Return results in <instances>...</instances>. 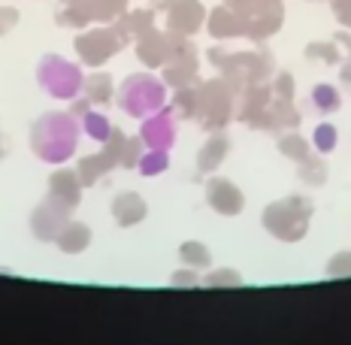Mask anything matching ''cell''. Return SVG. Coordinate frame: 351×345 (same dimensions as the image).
Segmentation results:
<instances>
[{
  "instance_id": "obj_10",
  "label": "cell",
  "mask_w": 351,
  "mask_h": 345,
  "mask_svg": "<svg viewBox=\"0 0 351 345\" xmlns=\"http://www.w3.org/2000/svg\"><path fill=\"white\" fill-rule=\"evenodd\" d=\"M203 21V6L197 0H176L173 12H170V25L173 31H182V34H191L200 27Z\"/></svg>"
},
{
  "instance_id": "obj_27",
  "label": "cell",
  "mask_w": 351,
  "mask_h": 345,
  "mask_svg": "<svg viewBox=\"0 0 351 345\" xmlns=\"http://www.w3.org/2000/svg\"><path fill=\"white\" fill-rule=\"evenodd\" d=\"M273 94H279L282 100H291V94H294V79H291L288 73H282V76L276 79V85H273Z\"/></svg>"
},
{
  "instance_id": "obj_1",
  "label": "cell",
  "mask_w": 351,
  "mask_h": 345,
  "mask_svg": "<svg viewBox=\"0 0 351 345\" xmlns=\"http://www.w3.org/2000/svg\"><path fill=\"white\" fill-rule=\"evenodd\" d=\"M309 212H312L309 200H303V197H288V200L269 203L267 212H263V227L285 242H297V239H303V233H306Z\"/></svg>"
},
{
  "instance_id": "obj_21",
  "label": "cell",
  "mask_w": 351,
  "mask_h": 345,
  "mask_svg": "<svg viewBox=\"0 0 351 345\" xmlns=\"http://www.w3.org/2000/svg\"><path fill=\"white\" fill-rule=\"evenodd\" d=\"M312 100H315V106L321 109V112H333V109L339 106V94H336L330 85L315 88V91H312Z\"/></svg>"
},
{
  "instance_id": "obj_11",
  "label": "cell",
  "mask_w": 351,
  "mask_h": 345,
  "mask_svg": "<svg viewBox=\"0 0 351 345\" xmlns=\"http://www.w3.org/2000/svg\"><path fill=\"white\" fill-rule=\"evenodd\" d=\"M176 49L170 46V43L164 40L160 34H145L143 36V43H140V58H143V64H152V67H158V64H164V61H170Z\"/></svg>"
},
{
  "instance_id": "obj_15",
  "label": "cell",
  "mask_w": 351,
  "mask_h": 345,
  "mask_svg": "<svg viewBox=\"0 0 351 345\" xmlns=\"http://www.w3.org/2000/svg\"><path fill=\"white\" fill-rule=\"evenodd\" d=\"M115 167V160L106 155H88V158H82L79 160V182H82V185H94V182H97V176L100 173H106V170H112Z\"/></svg>"
},
{
  "instance_id": "obj_19",
  "label": "cell",
  "mask_w": 351,
  "mask_h": 345,
  "mask_svg": "<svg viewBox=\"0 0 351 345\" xmlns=\"http://www.w3.org/2000/svg\"><path fill=\"white\" fill-rule=\"evenodd\" d=\"M182 261L188 263V267H209L212 263V254L206 246H200V242H185V246L179 248Z\"/></svg>"
},
{
  "instance_id": "obj_18",
  "label": "cell",
  "mask_w": 351,
  "mask_h": 345,
  "mask_svg": "<svg viewBox=\"0 0 351 345\" xmlns=\"http://www.w3.org/2000/svg\"><path fill=\"white\" fill-rule=\"evenodd\" d=\"M279 152L288 158H294V160H306L309 158V143H306L300 134H285L279 139Z\"/></svg>"
},
{
  "instance_id": "obj_28",
  "label": "cell",
  "mask_w": 351,
  "mask_h": 345,
  "mask_svg": "<svg viewBox=\"0 0 351 345\" xmlns=\"http://www.w3.org/2000/svg\"><path fill=\"white\" fill-rule=\"evenodd\" d=\"M333 10L342 25H351V0H333Z\"/></svg>"
},
{
  "instance_id": "obj_16",
  "label": "cell",
  "mask_w": 351,
  "mask_h": 345,
  "mask_svg": "<svg viewBox=\"0 0 351 345\" xmlns=\"http://www.w3.org/2000/svg\"><path fill=\"white\" fill-rule=\"evenodd\" d=\"M82 88H85V97L91 100V104H106V100L112 97V79H109L106 73H97V76H88Z\"/></svg>"
},
{
  "instance_id": "obj_4",
  "label": "cell",
  "mask_w": 351,
  "mask_h": 345,
  "mask_svg": "<svg viewBox=\"0 0 351 345\" xmlns=\"http://www.w3.org/2000/svg\"><path fill=\"white\" fill-rule=\"evenodd\" d=\"M197 115L209 130L224 128V121L230 119V88L224 82H206L197 88Z\"/></svg>"
},
{
  "instance_id": "obj_20",
  "label": "cell",
  "mask_w": 351,
  "mask_h": 345,
  "mask_svg": "<svg viewBox=\"0 0 351 345\" xmlns=\"http://www.w3.org/2000/svg\"><path fill=\"white\" fill-rule=\"evenodd\" d=\"M82 121H85V130H88V134H91L94 139H104V143H106V136L112 134L109 121H106L100 112H85V115H82Z\"/></svg>"
},
{
  "instance_id": "obj_22",
  "label": "cell",
  "mask_w": 351,
  "mask_h": 345,
  "mask_svg": "<svg viewBox=\"0 0 351 345\" xmlns=\"http://www.w3.org/2000/svg\"><path fill=\"white\" fill-rule=\"evenodd\" d=\"M300 164H303V167H300V176H303L309 185H321V182H324L327 167L321 164V160H309V158H306V160H300Z\"/></svg>"
},
{
  "instance_id": "obj_3",
  "label": "cell",
  "mask_w": 351,
  "mask_h": 345,
  "mask_svg": "<svg viewBox=\"0 0 351 345\" xmlns=\"http://www.w3.org/2000/svg\"><path fill=\"white\" fill-rule=\"evenodd\" d=\"M40 85L49 94H55V97H73L82 88V73L73 67L70 61H64V58L49 55L40 64Z\"/></svg>"
},
{
  "instance_id": "obj_24",
  "label": "cell",
  "mask_w": 351,
  "mask_h": 345,
  "mask_svg": "<svg viewBox=\"0 0 351 345\" xmlns=\"http://www.w3.org/2000/svg\"><path fill=\"white\" fill-rule=\"evenodd\" d=\"M206 285H212V288H221V285H243V278H239L237 270H215V273L206 278Z\"/></svg>"
},
{
  "instance_id": "obj_5",
  "label": "cell",
  "mask_w": 351,
  "mask_h": 345,
  "mask_svg": "<svg viewBox=\"0 0 351 345\" xmlns=\"http://www.w3.org/2000/svg\"><path fill=\"white\" fill-rule=\"evenodd\" d=\"M206 200H209V206L215 212H221V215H239L245 206L243 191L228 179H212L206 185Z\"/></svg>"
},
{
  "instance_id": "obj_9",
  "label": "cell",
  "mask_w": 351,
  "mask_h": 345,
  "mask_svg": "<svg viewBox=\"0 0 351 345\" xmlns=\"http://www.w3.org/2000/svg\"><path fill=\"white\" fill-rule=\"evenodd\" d=\"M145 200L140 194H119L112 200V215L115 222H119L121 227H130V224H140L145 218Z\"/></svg>"
},
{
  "instance_id": "obj_17",
  "label": "cell",
  "mask_w": 351,
  "mask_h": 345,
  "mask_svg": "<svg viewBox=\"0 0 351 345\" xmlns=\"http://www.w3.org/2000/svg\"><path fill=\"white\" fill-rule=\"evenodd\" d=\"M212 34L215 36H237V34H243V25H239V19L233 16V12L218 10L215 16H212Z\"/></svg>"
},
{
  "instance_id": "obj_8",
  "label": "cell",
  "mask_w": 351,
  "mask_h": 345,
  "mask_svg": "<svg viewBox=\"0 0 351 345\" xmlns=\"http://www.w3.org/2000/svg\"><path fill=\"white\" fill-rule=\"evenodd\" d=\"M49 182H52V200L70 212L79 203V194H82V182H79V176L70 173V170H61V173H55Z\"/></svg>"
},
{
  "instance_id": "obj_6",
  "label": "cell",
  "mask_w": 351,
  "mask_h": 345,
  "mask_svg": "<svg viewBox=\"0 0 351 345\" xmlns=\"http://www.w3.org/2000/svg\"><path fill=\"white\" fill-rule=\"evenodd\" d=\"M79 55L85 58V64H100L109 55H115L121 49V40L115 36V31H91L82 40H76Z\"/></svg>"
},
{
  "instance_id": "obj_25",
  "label": "cell",
  "mask_w": 351,
  "mask_h": 345,
  "mask_svg": "<svg viewBox=\"0 0 351 345\" xmlns=\"http://www.w3.org/2000/svg\"><path fill=\"white\" fill-rule=\"evenodd\" d=\"M143 145H140V139H128V145H124V152H121V164L124 167H140V158H143Z\"/></svg>"
},
{
  "instance_id": "obj_14",
  "label": "cell",
  "mask_w": 351,
  "mask_h": 345,
  "mask_svg": "<svg viewBox=\"0 0 351 345\" xmlns=\"http://www.w3.org/2000/svg\"><path fill=\"white\" fill-rule=\"evenodd\" d=\"M88 242H91V230H88V224L67 222L61 227V233H58V246H61L64 252H79V248H85Z\"/></svg>"
},
{
  "instance_id": "obj_7",
  "label": "cell",
  "mask_w": 351,
  "mask_h": 345,
  "mask_svg": "<svg viewBox=\"0 0 351 345\" xmlns=\"http://www.w3.org/2000/svg\"><path fill=\"white\" fill-rule=\"evenodd\" d=\"M64 224H67V209L58 206L55 200L43 203L34 215V230L40 239H58V233H61Z\"/></svg>"
},
{
  "instance_id": "obj_2",
  "label": "cell",
  "mask_w": 351,
  "mask_h": 345,
  "mask_svg": "<svg viewBox=\"0 0 351 345\" xmlns=\"http://www.w3.org/2000/svg\"><path fill=\"white\" fill-rule=\"evenodd\" d=\"M119 104L124 112H130V115H149L164 104V85H160L158 79L145 76V73H136V76H130L128 82L121 85Z\"/></svg>"
},
{
  "instance_id": "obj_23",
  "label": "cell",
  "mask_w": 351,
  "mask_h": 345,
  "mask_svg": "<svg viewBox=\"0 0 351 345\" xmlns=\"http://www.w3.org/2000/svg\"><path fill=\"white\" fill-rule=\"evenodd\" d=\"M164 167H167L164 149H155L152 155H143V158H140V170H143V173H160Z\"/></svg>"
},
{
  "instance_id": "obj_12",
  "label": "cell",
  "mask_w": 351,
  "mask_h": 345,
  "mask_svg": "<svg viewBox=\"0 0 351 345\" xmlns=\"http://www.w3.org/2000/svg\"><path fill=\"white\" fill-rule=\"evenodd\" d=\"M143 143H149L152 149H167L173 143V128H170V115L160 112L152 121L143 124Z\"/></svg>"
},
{
  "instance_id": "obj_26",
  "label": "cell",
  "mask_w": 351,
  "mask_h": 345,
  "mask_svg": "<svg viewBox=\"0 0 351 345\" xmlns=\"http://www.w3.org/2000/svg\"><path fill=\"white\" fill-rule=\"evenodd\" d=\"M333 134H336V130L330 128V124H321V128L315 130V145H318V149H324V152L333 149V143H336Z\"/></svg>"
},
{
  "instance_id": "obj_29",
  "label": "cell",
  "mask_w": 351,
  "mask_h": 345,
  "mask_svg": "<svg viewBox=\"0 0 351 345\" xmlns=\"http://www.w3.org/2000/svg\"><path fill=\"white\" fill-rule=\"evenodd\" d=\"M173 285H182V288H185V285H197V276L194 273H173Z\"/></svg>"
},
{
  "instance_id": "obj_13",
  "label": "cell",
  "mask_w": 351,
  "mask_h": 345,
  "mask_svg": "<svg viewBox=\"0 0 351 345\" xmlns=\"http://www.w3.org/2000/svg\"><path fill=\"white\" fill-rule=\"evenodd\" d=\"M228 149H230V139L224 136V134H212L209 136V143L203 145V152H200V170H215L218 164H221V158L228 155Z\"/></svg>"
}]
</instances>
